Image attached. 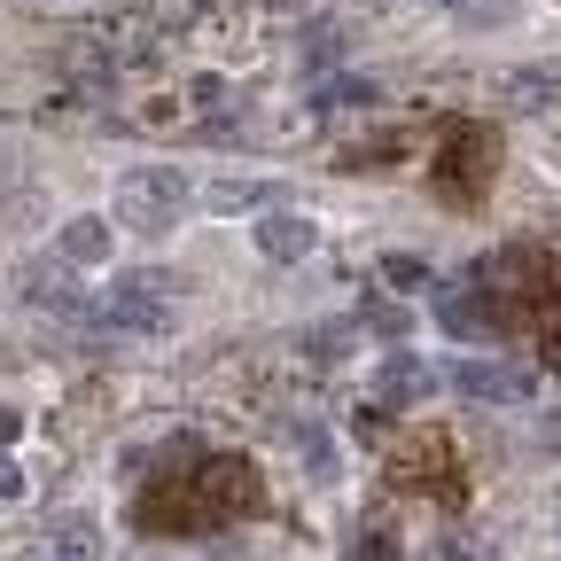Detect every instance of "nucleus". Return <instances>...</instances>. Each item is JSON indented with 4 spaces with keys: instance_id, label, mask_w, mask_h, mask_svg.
<instances>
[{
    "instance_id": "4be33fe9",
    "label": "nucleus",
    "mask_w": 561,
    "mask_h": 561,
    "mask_svg": "<svg viewBox=\"0 0 561 561\" xmlns=\"http://www.w3.org/2000/svg\"><path fill=\"white\" fill-rule=\"evenodd\" d=\"M430 561H483V553H476V538H460V530H453V538H437V553H430Z\"/></svg>"
},
{
    "instance_id": "bb28decb",
    "label": "nucleus",
    "mask_w": 561,
    "mask_h": 561,
    "mask_svg": "<svg viewBox=\"0 0 561 561\" xmlns=\"http://www.w3.org/2000/svg\"><path fill=\"white\" fill-rule=\"evenodd\" d=\"M265 9H305V0H265Z\"/></svg>"
},
{
    "instance_id": "4468645a",
    "label": "nucleus",
    "mask_w": 561,
    "mask_h": 561,
    "mask_svg": "<svg viewBox=\"0 0 561 561\" xmlns=\"http://www.w3.org/2000/svg\"><path fill=\"white\" fill-rule=\"evenodd\" d=\"M289 437H297V453H305V468H312V476L328 483V476H335V437L320 430V421H289Z\"/></svg>"
},
{
    "instance_id": "6ab92c4d",
    "label": "nucleus",
    "mask_w": 561,
    "mask_h": 561,
    "mask_svg": "<svg viewBox=\"0 0 561 561\" xmlns=\"http://www.w3.org/2000/svg\"><path fill=\"white\" fill-rule=\"evenodd\" d=\"M343 335H351V328H312V335H305V359H312V367L343 359Z\"/></svg>"
},
{
    "instance_id": "2eb2a0df",
    "label": "nucleus",
    "mask_w": 561,
    "mask_h": 561,
    "mask_svg": "<svg viewBox=\"0 0 561 561\" xmlns=\"http://www.w3.org/2000/svg\"><path fill=\"white\" fill-rule=\"evenodd\" d=\"M351 561H405V546H398V530L375 515V523H359V538H351Z\"/></svg>"
},
{
    "instance_id": "f257e3e1",
    "label": "nucleus",
    "mask_w": 561,
    "mask_h": 561,
    "mask_svg": "<svg viewBox=\"0 0 561 561\" xmlns=\"http://www.w3.org/2000/svg\"><path fill=\"white\" fill-rule=\"evenodd\" d=\"M180 483H187L195 530H210V523H242V515H257V507H265L257 460H242V453H203V460H195Z\"/></svg>"
},
{
    "instance_id": "20e7f679",
    "label": "nucleus",
    "mask_w": 561,
    "mask_h": 561,
    "mask_svg": "<svg viewBox=\"0 0 561 561\" xmlns=\"http://www.w3.org/2000/svg\"><path fill=\"white\" fill-rule=\"evenodd\" d=\"M117 210H125V227H172L180 210H187V172L180 164H140L117 180Z\"/></svg>"
},
{
    "instance_id": "a211bd4d",
    "label": "nucleus",
    "mask_w": 561,
    "mask_h": 561,
    "mask_svg": "<svg viewBox=\"0 0 561 561\" xmlns=\"http://www.w3.org/2000/svg\"><path fill=\"white\" fill-rule=\"evenodd\" d=\"M335 47H343V39H335V24H305V39H297V55H305L312 70H320V62H335Z\"/></svg>"
},
{
    "instance_id": "ddd939ff",
    "label": "nucleus",
    "mask_w": 561,
    "mask_h": 561,
    "mask_svg": "<svg viewBox=\"0 0 561 561\" xmlns=\"http://www.w3.org/2000/svg\"><path fill=\"white\" fill-rule=\"evenodd\" d=\"M47 553H55V561H102V530H94V523H55Z\"/></svg>"
},
{
    "instance_id": "9d476101",
    "label": "nucleus",
    "mask_w": 561,
    "mask_h": 561,
    "mask_svg": "<svg viewBox=\"0 0 561 561\" xmlns=\"http://www.w3.org/2000/svg\"><path fill=\"white\" fill-rule=\"evenodd\" d=\"M117 242L110 219H94V210H79V219H62V265H102Z\"/></svg>"
},
{
    "instance_id": "0eeeda50",
    "label": "nucleus",
    "mask_w": 561,
    "mask_h": 561,
    "mask_svg": "<svg viewBox=\"0 0 561 561\" xmlns=\"http://www.w3.org/2000/svg\"><path fill=\"white\" fill-rule=\"evenodd\" d=\"M16 297H24L32 312H87V297H79V280H70V265H62V257H39V265H24Z\"/></svg>"
},
{
    "instance_id": "5701e85b",
    "label": "nucleus",
    "mask_w": 561,
    "mask_h": 561,
    "mask_svg": "<svg viewBox=\"0 0 561 561\" xmlns=\"http://www.w3.org/2000/svg\"><path fill=\"white\" fill-rule=\"evenodd\" d=\"M546 94H553V79H538V70H523V79H515V102H523V110L546 102Z\"/></svg>"
},
{
    "instance_id": "393cba45",
    "label": "nucleus",
    "mask_w": 561,
    "mask_h": 561,
    "mask_svg": "<svg viewBox=\"0 0 561 561\" xmlns=\"http://www.w3.org/2000/svg\"><path fill=\"white\" fill-rule=\"evenodd\" d=\"M16 491H24V468H16V460H0V500H16Z\"/></svg>"
},
{
    "instance_id": "39448f33",
    "label": "nucleus",
    "mask_w": 561,
    "mask_h": 561,
    "mask_svg": "<svg viewBox=\"0 0 561 561\" xmlns=\"http://www.w3.org/2000/svg\"><path fill=\"white\" fill-rule=\"evenodd\" d=\"M390 476L413 483V491H437V500H460V468H453V437H445V430H421V437L398 453Z\"/></svg>"
},
{
    "instance_id": "a878e982",
    "label": "nucleus",
    "mask_w": 561,
    "mask_h": 561,
    "mask_svg": "<svg viewBox=\"0 0 561 561\" xmlns=\"http://www.w3.org/2000/svg\"><path fill=\"white\" fill-rule=\"evenodd\" d=\"M9 437H16V413H9V405H0V445H9Z\"/></svg>"
},
{
    "instance_id": "f8f14e48",
    "label": "nucleus",
    "mask_w": 561,
    "mask_h": 561,
    "mask_svg": "<svg viewBox=\"0 0 561 561\" xmlns=\"http://www.w3.org/2000/svg\"><path fill=\"white\" fill-rule=\"evenodd\" d=\"M430 297H437V320H445L453 335H476V328H483V305H476L468 280H430Z\"/></svg>"
},
{
    "instance_id": "423d86ee",
    "label": "nucleus",
    "mask_w": 561,
    "mask_h": 561,
    "mask_svg": "<svg viewBox=\"0 0 561 561\" xmlns=\"http://www.w3.org/2000/svg\"><path fill=\"white\" fill-rule=\"evenodd\" d=\"M453 390H460V398H483V405H523V398H538V382H530L523 367H507V359H453Z\"/></svg>"
},
{
    "instance_id": "f3484780",
    "label": "nucleus",
    "mask_w": 561,
    "mask_h": 561,
    "mask_svg": "<svg viewBox=\"0 0 561 561\" xmlns=\"http://www.w3.org/2000/svg\"><path fill=\"white\" fill-rule=\"evenodd\" d=\"M187 102H195V110H210V117H219V110H234V87L219 79V70H203V79L187 87Z\"/></svg>"
},
{
    "instance_id": "f03ea898",
    "label": "nucleus",
    "mask_w": 561,
    "mask_h": 561,
    "mask_svg": "<svg viewBox=\"0 0 561 561\" xmlns=\"http://www.w3.org/2000/svg\"><path fill=\"white\" fill-rule=\"evenodd\" d=\"M87 328L102 335H164L172 328V305H164V273H117L102 297H87L79 312Z\"/></svg>"
},
{
    "instance_id": "aec40b11",
    "label": "nucleus",
    "mask_w": 561,
    "mask_h": 561,
    "mask_svg": "<svg viewBox=\"0 0 561 561\" xmlns=\"http://www.w3.org/2000/svg\"><path fill=\"white\" fill-rule=\"evenodd\" d=\"M320 102H351V110H367V102H375V79H328V87H320Z\"/></svg>"
},
{
    "instance_id": "412c9836",
    "label": "nucleus",
    "mask_w": 561,
    "mask_h": 561,
    "mask_svg": "<svg viewBox=\"0 0 561 561\" xmlns=\"http://www.w3.org/2000/svg\"><path fill=\"white\" fill-rule=\"evenodd\" d=\"M195 16H203V0H157V24L164 32H187Z\"/></svg>"
},
{
    "instance_id": "9b49d317",
    "label": "nucleus",
    "mask_w": 561,
    "mask_h": 561,
    "mask_svg": "<svg viewBox=\"0 0 561 561\" xmlns=\"http://www.w3.org/2000/svg\"><path fill=\"white\" fill-rule=\"evenodd\" d=\"M203 203L210 210H265V203H289V187H280V180H219Z\"/></svg>"
},
{
    "instance_id": "b1692460",
    "label": "nucleus",
    "mask_w": 561,
    "mask_h": 561,
    "mask_svg": "<svg viewBox=\"0 0 561 561\" xmlns=\"http://www.w3.org/2000/svg\"><path fill=\"white\" fill-rule=\"evenodd\" d=\"M367 328H375V335H398V328H405V320H398V312H390V305H367Z\"/></svg>"
},
{
    "instance_id": "6e6552de",
    "label": "nucleus",
    "mask_w": 561,
    "mask_h": 561,
    "mask_svg": "<svg viewBox=\"0 0 561 561\" xmlns=\"http://www.w3.org/2000/svg\"><path fill=\"white\" fill-rule=\"evenodd\" d=\"M430 390H437V367L413 359V351H390L382 375H375V405H390V413H405L413 398H430Z\"/></svg>"
},
{
    "instance_id": "7ed1b4c3",
    "label": "nucleus",
    "mask_w": 561,
    "mask_h": 561,
    "mask_svg": "<svg viewBox=\"0 0 561 561\" xmlns=\"http://www.w3.org/2000/svg\"><path fill=\"white\" fill-rule=\"evenodd\" d=\"M500 172V133L491 125H453L445 133V157H437V195L445 203H476Z\"/></svg>"
},
{
    "instance_id": "cd10ccee",
    "label": "nucleus",
    "mask_w": 561,
    "mask_h": 561,
    "mask_svg": "<svg viewBox=\"0 0 561 561\" xmlns=\"http://www.w3.org/2000/svg\"><path fill=\"white\" fill-rule=\"evenodd\" d=\"M437 9H460V0H437Z\"/></svg>"
},
{
    "instance_id": "dca6fc26",
    "label": "nucleus",
    "mask_w": 561,
    "mask_h": 561,
    "mask_svg": "<svg viewBox=\"0 0 561 561\" xmlns=\"http://www.w3.org/2000/svg\"><path fill=\"white\" fill-rule=\"evenodd\" d=\"M382 280H390L398 297H430V280H437V273L421 265V257H405V250H390V257H382Z\"/></svg>"
},
{
    "instance_id": "1a4fd4ad",
    "label": "nucleus",
    "mask_w": 561,
    "mask_h": 561,
    "mask_svg": "<svg viewBox=\"0 0 561 561\" xmlns=\"http://www.w3.org/2000/svg\"><path fill=\"white\" fill-rule=\"evenodd\" d=\"M312 242H320V234H312L305 210H265V219H257V250H265L273 265H297Z\"/></svg>"
}]
</instances>
